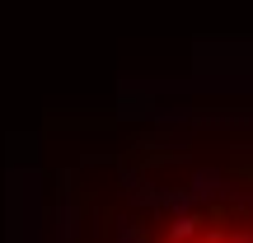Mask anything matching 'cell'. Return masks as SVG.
Returning a JSON list of instances; mask_svg holds the SVG:
<instances>
[{"label":"cell","mask_w":253,"mask_h":243,"mask_svg":"<svg viewBox=\"0 0 253 243\" xmlns=\"http://www.w3.org/2000/svg\"><path fill=\"white\" fill-rule=\"evenodd\" d=\"M220 243H253L249 234H230V239H220Z\"/></svg>","instance_id":"2"},{"label":"cell","mask_w":253,"mask_h":243,"mask_svg":"<svg viewBox=\"0 0 253 243\" xmlns=\"http://www.w3.org/2000/svg\"><path fill=\"white\" fill-rule=\"evenodd\" d=\"M197 243H220V239H216V234H211V239H197Z\"/></svg>","instance_id":"3"},{"label":"cell","mask_w":253,"mask_h":243,"mask_svg":"<svg viewBox=\"0 0 253 243\" xmlns=\"http://www.w3.org/2000/svg\"><path fill=\"white\" fill-rule=\"evenodd\" d=\"M197 225H202V220H192V215L173 220V225H169V243H192V239H197Z\"/></svg>","instance_id":"1"},{"label":"cell","mask_w":253,"mask_h":243,"mask_svg":"<svg viewBox=\"0 0 253 243\" xmlns=\"http://www.w3.org/2000/svg\"><path fill=\"white\" fill-rule=\"evenodd\" d=\"M160 243H169V239H160Z\"/></svg>","instance_id":"4"}]
</instances>
